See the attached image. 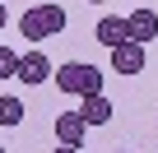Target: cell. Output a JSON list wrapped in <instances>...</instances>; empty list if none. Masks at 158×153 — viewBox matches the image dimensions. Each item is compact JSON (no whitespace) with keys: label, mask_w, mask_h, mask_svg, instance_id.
I'll list each match as a JSON object with an SVG mask.
<instances>
[{"label":"cell","mask_w":158,"mask_h":153,"mask_svg":"<svg viewBox=\"0 0 158 153\" xmlns=\"http://www.w3.org/2000/svg\"><path fill=\"white\" fill-rule=\"evenodd\" d=\"M56 88L60 93H74V98H93V93H102V74H98V65L70 60V65L56 70Z\"/></svg>","instance_id":"1"},{"label":"cell","mask_w":158,"mask_h":153,"mask_svg":"<svg viewBox=\"0 0 158 153\" xmlns=\"http://www.w3.org/2000/svg\"><path fill=\"white\" fill-rule=\"evenodd\" d=\"M112 70H116V74H139V70H144V42H121V46H112Z\"/></svg>","instance_id":"2"},{"label":"cell","mask_w":158,"mask_h":153,"mask_svg":"<svg viewBox=\"0 0 158 153\" xmlns=\"http://www.w3.org/2000/svg\"><path fill=\"white\" fill-rule=\"evenodd\" d=\"M93 37L112 51V46H121V42H130V23L126 19H116V14H107V19H98V28H93Z\"/></svg>","instance_id":"3"},{"label":"cell","mask_w":158,"mask_h":153,"mask_svg":"<svg viewBox=\"0 0 158 153\" xmlns=\"http://www.w3.org/2000/svg\"><path fill=\"white\" fill-rule=\"evenodd\" d=\"M47 74H51V60L42 51H23L19 56V79L23 84H47Z\"/></svg>","instance_id":"4"},{"label":"cell","mask_w":158,"mask_h":153,"mask_svg":"<svg viewBox=\"0 0 158 153\" xmlns=\"http://www.w3.org/2000/svg\"><path fill=\"white\" fill-rule=\"evenodd\" d=\"M84 130H89V121L79 111H60L56 116V139L60 144H84Z\"/></svg>","instance_id":"5"},{"label":"cell","mask_w":158,"mask_h":153,"mask_svg":"<svg viewBox=\"0 0 158 153\" xmlns=\"http://www.w3.org/2000/svg\"><path fill=\"white\" fill-rule=\"evenodd\" d=\"M126 23H130V42L158 37V14H153V10H135V14H126Z\"/></svg>","instance_id":"6"},{"label":"cell","mask_w":158,"mask_h":153,"mask_svg":"<svg viewBox=\"0 0 158 153\" xmlns=\"http://www.w3.org/2000/svg\"><path fill=\"white\" fill-rule=\"evenodd\" d=\"M19 33H23V37H28V42H33V46H37V42H47V37H51V28H47V19H42V5H37V10H28V14H23V19H19Z\"/></svg>","instance_id":"7"},{"label":"cell","mask_w":158,"mask_h":153,"mask_svg":"<svg viewBox=\"0 0 158 153\" xmlns=\"http://www.w3.org/2000/svg\"><path fill=\"white\" fill-rule=\"evenodd\" d=\"M79 116H84L89 125H107V121H112V102H107L102 93H93V98H84V107H79Z\"/></svg>","instance_id":"8"},{"label":"cell","mask_w":158,"mask_h":153,"mask_svg":"<svg viewBox=\"0 0 158 153\" xmlns=\"http://www.w3.org/2000/svg\"><path fill=\"white\" fill-rule=\"evenodd\" d=\"M23 121V102L19 98H0V125H19Z\"/></svg>","instance_id":"9"},{"label":"cell","mask_w":158,"mask_h":153,"mask_svg":"<svg viewBox=\"0 0 158 153\" xmlns=\"http://www.w3.org/2000/svg\"><path fill=\"white\" fill-rule=\"evenodd\" d=\"M42 19H47V28H51V37H56V33L65 28V10H60V5H42Z\"/></svg>","instance_id":"10"},{"label":"cell","mask_w":158,"mask_h":153,"mask_svg":"<svg viewBox=\"0 0 158 153\" xmlns=\"http://www.w3.org/2000/svg\"><path fill=\"white\" fill-rule=\"evenodd\" d=\"M14 74H19V56L10 46H0V79H14Z\"/></svg>","instance_id":"11"},{"label":"cell","mask_w":158,"mask_h":153,"mask_svg":"<svg viewBox=\"0 0 158 153\" xmlns=\"http://www.w3.org/2000/svg\"><path fill=\"white\" fill-rule=\"evenodd\" d=\"M51 153H79V144H60V148H51Z\"/></svg>","instance_id":"12"},{"label":"cell","mask_w":158,"mask_h":153,"mask_svg":"<svg viewBox=\"0 0 158 153\" xmlns=\"http://www.w3.org/2000/svg\"><path fill=\"white\" fill-rule=\"evenodd\" d=\"M5 19H10V14H5V5H0V28H5Z\"/></svg>","instance_id":"13"},{"label":"cell","mask_w":158,"mask_h":153,"mask_svg":"<svg viewBox=\"0 0 158 153\" xmlns=\"http://www.w3.org/2000/svg\"><path fill=\"white\" fill-rule=\"evenodd\" d=\"M89 5H102V0H89Z\"/></svg>","instance_id":"14"},{"label":"cell","mask_w":158,"mask_h":153,"mask_svg":"<svg viewBox=\"0 0 158 153\" xmlns=\"http://www.w3.org/2000/svg\"><path fill=\"white\" fill-rule=\"evenodd\" d=\"M0 153H5V144H0Z\"/></svg>","instance_id":"15"}]
</instances>
